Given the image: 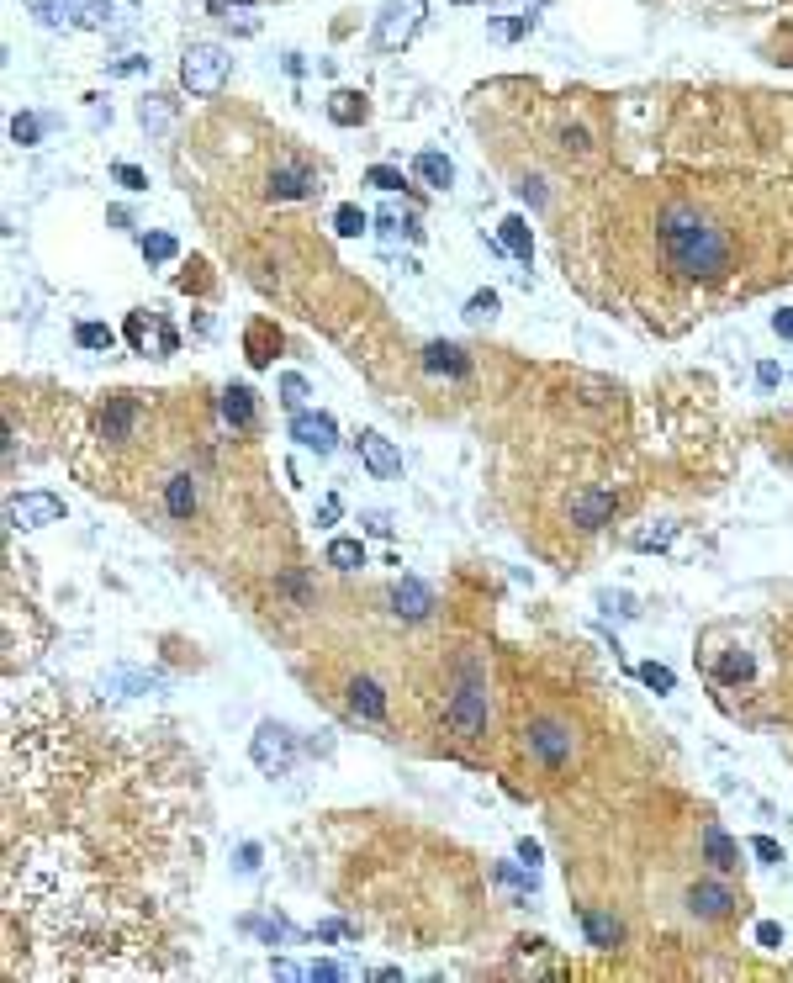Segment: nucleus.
<instances>
[{
  "label": "nucleus",
  "mask_w": 793,
  "mask_h": 983,
  "mask_svg": "<svg viewBox=\"0 0 793 983\" xmlns=\"http://www.w3.org/2000/svg\"><path fill=\"white\" fill-rule=\"evenodd\" d=\"M307 978H323V983H339V978H344V968H339V962H312V968H307Z\"/></svg>",
  "instance_id": "a19ab883"
},
{
  "label": "nucleus",
  "mask_w": 793,
  "mask_h": 983,
  "mask_svg": "<svg viewBox=\"0 0 793 983\" xmlns=\"http://www.w3.org/2000/svg\"><path fill=\"white\" fill-rule=\"evenodd\" d=\"M529 751L545 772H561L571 756H577V730L556 714H540V719H529Z\"/></svg>",
  "instance_id": "7ed1b4c3"
},
{
  "label": "nucleus",
  "mask_w": 793,
  "mask_h": 983,
  "mask_svg": "<svg viewBox=\"0 0 793 983\" xmlns=\"http://www.w3.org/2000/svg\"><path fill=\"white\" fill-rule=\"evenodd\" d=\"M75 339H80L85 349H112V344H117V333L106 328V323H80V328H75Z\"/></svg>",
  "instance_id": "473e14b6"
},
{
  "label": "nucleus",
  "mask_w": 793,
  "mask_h": 983,
  "mask_svg": "<svg viewBox=\"0 0 793 983\" xmlns=\"http://www.w3.org/2000/svg\"><path fill=\"white\" fill-rule=\"evenodd\" d=\"M423 370H429V376H450V381H460L471 365H466V355H460L455 344H429V349H423Z\"/></svg>",
  "instance_id": "5701e85b"
},
{
  "label": "nucleus",
  "mask_w": 793,
  "mask_h": 983,
  "mask_svg": "<svg viewBox=\"0 0 793 983\" xmlns=\"http://www.w3.org/2000/svg\"><path fill=\"white\" fill-rule=\"evenodd\" d=\"M455 6H471V0H455Z\"/></svg>",
  "instance_id": "13d9d810"
},
{
  "label": "nucleus",
  "mask_w": 793,
  "mask_h": 983,
  "mask_svg": "<svg viewBox=\"0 0 793 983\" xmlns=\"http://www.w3.org/2000/svg\"><path fill=\"white\" fill-rule=\"evenodd\" d=\"M344 703L355 709L360 719H371V725H381L386 719V693H381V682H371V677H355L344 688Z\"/></svg>",
  "instance_id": "f3484780"
},
{
  "label": "nucleus",
  "mask_w": 793,
  "mask_h": 983,
  "mask_svg": "<svg viewBox=\"0 0 793 983\" xmlns=\"http://www.w3.org/2000/svg\"><path fill=\"white\" fill-rule=\"evenodd\" d=\"M513 259H524L529 265V254H534V244H529V222L524 217H503V238H497Z\"/></svg>",
  "instance_id": "bb28decb"
},
{
  "label": "nucleus",
  "mask_w": 793,
  "mask_h": 983,
  "mask_svg": "<svg viewBox=\"0 0 793 983\" xmlns=\"http://www.w3.org/2000/svg\"><path fill=\"white\" fill-rule=\"evenodd\" d=\"M756 941H762V947H778V941H783V931H778L772 920H762V925H756Z\"/></svg>",
  "instance_id": "a18cd8bd"
},
{
  "label": "nucleus",
  "mask_w": 793,
  "mask_h": 983,
  "mask_svg": "<svg viewBox=\"0 0 793 983\" xmlns=\"http://www.w3.org/2000/svg\"><path fill=\"white\" fill-rule=\"evenodd\" d=\"M149 69V59H117V64H106V74H143Z\"/></svg>",
  "instance_id": "c03bdc74"
},
{
  "label": "nucleus",
  "mask_w": 793,
  "mask_h": 983,
  "mask_svg": "<svg viewBox=\"0 0 793 983\" xmlns=\"http://www.w3.org/2000/svg\"><path fill=\"white\" fill-rule=\"evenodd\" d=\"M254 767L270 772V777H286L291 762H297V735H291L286 725H275V719H265L260 730H254Z\"/></svg>",
  "instance_id": "39448f33"
},
{
  "label": "nucleus",
  "mask_w": 793,
  "mask_h": 983,
  "mask_svg": "<svg viewBox=\"0 0 793 983\" xmlns=\"http://www.w3.org/2000/svg\"><path fill=\"white\" fill-rule=\"evenodd\" d=\"M688 910L698 915V920H725L730 910H735V894L725 883H714V878H698L693 888H688Z\"/></svg>",
  "instance_id": "ddd939ff"
},
{
  "label": "nucleus",
  "mask_w": 793,
  "mask_h": 983,
  "mask_svg": "<svg viewBox=\"0 0 793 983\" xmlns=\"http://www.w3.org/2000/svg\"><path fill=\"white\" fill-rule=\"evenodd\" d=\"M223 418L233 429H254V423H260V402H254L249 386H228L223 392Z\"/></svg>",
  "instance_id": "aec40b11"
},
{
  "label": "nucleus",
  "mask_w": 793,
  "mask_h": 983,
  "mask_svg": "<svg viewBox=\"0 0 793 983\" xmlns=\"http://www.w3.org/2000/svg\"><path fill=\"white\" fill-rule=\"evenodd\" d=\"M751 851H756L762 862H783V846L772 841V836H756V841H751Z\"/></svg>",
  "instance_id": "ea45409f"
},
{
  "label": "nucleus",
  "mask_w": 793,
  "mask_h": 983,
  "mask_svg": "<svg viewBox=\"0 0 793 983\" xmlns=\"http://www.w3.org/2000/svg\"><path fill=\"white\" fill-rule=\"evenodd\" d=\"M614 508H619L614 492H577V497H571V524H577V529H603V524H614Z\"/></svg>",
  "instance_id": "4468645a"
},
{
  "label": "nucleus",
  "mask_w": 793,
  "mask_h": 983,
  "mask_svg": "<svg viewBox=\"0 0 793 983\" xmlns=\"http://www.w3.org/2000/svg\"><path fill=\"white\" fill-rule=\"evenodd\" d=\"M149 339H154V355H175V328L159 318V312H127V344L138 355H149Z\"/></svg>",
  "instance_id": "1a4fd4ad"
},
{
  "label": "nucleus",
  "mask_w": 793,
  "mask_h": 983,
  "mask_svg": "<svg viewBox=\"0 0 793 983\" xmlns=\"http://www.w3.org/2000/svg\"><path fill=\"white\" fill-rule=\"evenodd\" d=\"M196 476L191 471H180V476H170L164 481V508H170V518H191L196 513Z\"/></svg>",
  "instance_id": "412c9836"
},
{
  "label": "nucleus",
  "mask_w": 793,
  "mask_h": 983,
  "mask_svg": "<svg viewBox=\"0 0 793 983\" xmlns=\"http://www.w3.org/2000/svg\"><path fill=\"white\" fill-rule=\"evenodd\" d=\"M365 228H371V217H365L355 201H344V207L334 212V233H339V238H360Z\"/></svg>",
  "instance_id": "c756f323"
},
{
  "label": "nucleus",
  "mask_w": 793,
  "mask_h": 983,
  "mask_svg": "<svg viewBox=\"0 0 793 983\" xmlns=\"http://www.w3.org/2000/svg\"><path fill=\"white\" fill-rule=\"evenodd\" d=\"M386 603H392V614H397V619H429V614H434V592L423 587L418 577H402V582H392V592H386Z\"/></svg>",
  "instance_id": "f8f14e48"
},
{
  "label": "nucleus",
  "mask_w": 793,
  "mask_h": 983,
  "mask_svg": "<svg viewBox=\"0 0 793 983\" xmlns=\"http://www.w3.org/2000/svg\"><path fill=\"white\" fill-rule=\"evenodd\" d=\"M365 529H371V534H381V540L392 534V524H386V513H371V518H365Z\"/></svg>",
  "instance_id": "864d4df0"
},
{
  "label": "nucleus",
  "mask_w": 793,
  "mask_h": 983,
  "mask_svg": "<svg viewBox=\"0 0 793 983\" xmlns=\"http://www.w3.org/2000/svg\"><path fill=\"white\" fill-rule=\"evenodd\" d=\"M640 682H645V688H656V693H672V672H667V666H656V661L640 666Z\"/></svg>",
  "instance_id": "58836bf2"
},
{
  "label": "nucleus",
  "mask_w": 793,
  "mask_h": 983,
  "mask_svg": "<svg viewBox=\"0 0 793 983\" xmlns=\"http://www.w3.org/2000/svg\"><path fill=\"white\" fill-rule=\"evenodd\" d=\"M445 719H450V730H455L460 740H482V735H487V693L476 688V682L455 688V698L445 703Z\"/></svg>",
  "instance_id": "423d86ee"
},
{
  "label": "nucleus",
  "mask_w": 793,
  "mask_h": 983,
  "mask_svg": "<svg viewBox=\"0 0 793 983\" xmlns=\"http://www.w3.org/2000/svg\"><path fill=\"white\" fill-rule=\"evenodd\" d=\"M328 566L360 571V566H365V545H360V540H328Z\"/></svg>",
  "instance_id": "cd10ccee"
},
{
  "label": "nucleus",
  "mask_w": 793,
  "mask_h": 983,
  "mask_svg": "<svg viewBox=\"0 0 793 983\" xmlns=\"http://www.w3.org/2000/svg\"><path fill=\"white\" fill-rule=\"evenodd\" d=\"M413 175L429 185V191H450V185H455V164L439 154V148H423V154L413 159Z\"/></svg>",
  "instance_id": "6ab92c4d"
},
{
  "label": "nucleus",
  "mask_w": 793,
  "mask_h": 983,
  "mask_svg": "<svg viewBox=\"0 0 793 983\" xmlns=\"http://www.w3.org/2000/svg\"><path fill=\"white\" fill-rule=\"evenodd\" d=\"M275 349H281V328H275L270 318H254V323L244 328V355H249V365L265 370Z\"/></svg>",
  "instance_id": "a211bd4d"
},
{
  "label": "nucleus",
  "mask_w": 793,
  "mask_h": 983,
  "mask_svg": "<svg viewBox=\"0 0 793 983\" xmlns=\"http://www.w3.org/2000/svg\"><path fill=\"white\" fill-rule=\"evenodd\" d=\"M355 444H360V460H365V471H371V476H381V481H386V476H397V471H402V450H397V444L386 439V434L365 429Z\"/></svg>",
  "instance_id": "9b49d317"
},
{
  "label": "nucleus",
  "mask_w": 793,
  "mask_h": 983,
  "mask_svg": "<svg viewBox=\"0 0 793 983\" xmlns=\"http://www.w3.org/2000/svg\"><path fill=\"white\" fill-rule=\"evenodd\" d=\"M6 518H11V529H48L64 518V503L53 492H22V497H11Z\"/></svg>",
  "instance_id": "6e6552de"
},
{
  "label": "nucleus",
  "mask_w": 793,
  "mask_h": 983,
  "mask_svg": "<svg viewBox=\"0 0 793 983\" xmlns=\"http://www.w3.org/2000/svg\"><path fill=\"white\" fill-rule=\"evenodd\" d=\"M328 117H334L339 127H360L365 117H371V106H365L360 90H334V96H328Z\"/></svg>",
  "instance_id": "b1692460"
},
{
  "label": "nucleus",
  "mask_w": 793,
  "mask_h": 983,
  "mask_svg": "<svg viewBox=\"0 0 793 983\" xmlns=\"http://www.w3.org/2000/svg\"><path fill=\"white\" fill-rule=\"evenodd\" d=\"M180 254V244L170 233H143V259H154V265H170V259Z\"/></svg>",
  "instance_id": "7c9ffc66"
},
{
  "label": "nucleus",
  "mask_w": 793,
  "mask_h": 983,
  "mask_svg": "<svg viewBox=\"0 0 793 983\" xmlns=\"http://www.w3.org/2000/svg\"><path fill=\"white\" fill-rule=\"evenodd\" d=\"M11 138L22 143V148H32L43 138V117H32V111H22V117H11Z\"/></svg>",
  "instance_id": "2f4dec72"
},
{
  "label": "nucleus",
  "mask_w": 793,
  "mask_h": 983,
  "mask_svg": "<svg viewBox=\"0 0 793 983\" xmlns=\"http://www.w3.org/2000/svg\"><path fill=\"white\" fill-rule=\"evenodd\" d=\"M519 857L534 867V862H540V846H534V841H519Z\"/></svg>",
  "instance_id": "4d7b16f0"
},
{
  "label": "nucleus",
  "mask_w": 793,
  "mask_h": 983,
  "mask_svg": "<svg viewBox=\"0 0 793 983\" xmlns=\"http://www.w3.org/2000/svg\"><path fill=\"white\" fill-rule=\"evenodd\" d=\"M254 867H260V846H238V873H254Z\"/></svg>",
  "instance_id": "79ce46f5"
},
{
  "label": "nucleus",
  "mask_w": 793,
  "mask_h": 983,
  "mask_svg": "<svg viewBox=\"0 0 793 983\" xmlns=\"http://www.w3.org/2000/svg\"><path fill=\"white\" fill-rule=\"evenodd\" d=\"M492 312H497V291H476V296H471V302H466V318H471V323H482V318H492Z\"/></svg>",
  "instance_id": "4c0bfd02"
},
{
  "label": "nucleus",
  "mask_w": 793,
  "mask_h": 983,
  "mask_svg": "<svg viewBox=\"0 0 793 983\" xmlns=\"http://www.w3.org/2000/svg\"><path fill=\"white\" fill-rule=\"evenodd\" d=\"M291 439L302 444V450H318V455H334L339 450V429H334V418L328 413H291Z\"/></svg>",
  "instance_id": "9d476101"
},
{
  "label": "nucleus",
  "mask_w": 793,
  "mask_h": 983,
  "mask_svg": "<svg viewBox=\"0 0 793 983\" xmlns=\"http://www.w3.org/2000/svg\"><path fill=\"white\" fill-rule=\"evenodd\" d=\"M365 180H371L376 191H402V170H392V164H371Z\"/></svg>",
  "instance_id": "e433bc0d"
},
{
  "label": "nucleus",
  "mask_w": 793,
  "mask_h": 983,
  "mask_svg": "<svg viewBox=\"0 0 793 983\" xmlns=\"http://www.w3.org/2000/svg\"><path fill=\"white\" fill-rule=\"evenodd\" d=\"M704 857L714 862V873H735V867H741V846H735L719 825H704Z\"/></svg>",
  "instance_id": "4be33fe9"
},
{
  "label": "nucleus",
  "mask_w": 793,
  "mask_h": 983,
  "mask_svg": "<svg viewBox=\"0 0 793 983\" xmlns=\"http://www.w3.org/2000/svg\"><path fill=\"white\" fill-rule=\"evenodd\" d=\"M318 936H323V941H334V936H344V920H323V925H318Z\"/></svg>",
  "instance_id": "5fc2aeb1"
},
{
  "label": "nucleus",
  "mask_w": 793,
  "mask_h": 983,
  "mask_svg": "<svg viewBox=\"0 0 793 983\" xmlns=\"http://www.w3.org/2000/svg\"><path fill=\"white\" fill-rule=\"evenodd\" d=\"M497 878H503V883H513V888H524V894H529V888H534V878H524V873H513V867H497Z\"/></svg>",
  "instance_id": "09e8293b"
},
{
  "label": "nucleus",
  "mask_w": 793,
  "mask_h": 983,
  "mask_svg": "<svg viewBox=\"0 0 793 983\" xmlns=\"http://www.w3.org/2000/svg\"><path fill=\"white\" fill-rule=\"evenodd\" d=\"M270 973H275V978H307V968H297V962H275Z\"/></svg>",
  "instance_id": "603ef678"
},
{
  "label": "nucleus",
  "mask_w": 793,
  "mask_h": 983,
  "mask_svg": "<svg viewBox=\"0 0 793 983\" xmlns=\"http://www.w3.org/2000/svg\"><path fill=\"white\" fill-rule=\"evenodd\" d=\"M323 185H318V170H312L307 159H281L270 170V185H265V196L270 201H302V196H318Z\"/></svg>",
  "instance_id": "0eeeda50"
},
{
  "label": "nucleus",
  "mask_w": 793,
  "mask_h": 983,
  "mask_svg": "<svg viewBox=\"0 0 793 983\" xmlns=\"http://www.w3.org/2000/svg\"><path fill=\"white\" fill-rule=\"evenodd\" d=\"M307 397H312V392H307V381L297 376V370H291V376H281V402L291 407V413H302Z\"/></svg>",
  "instance_id": "72a5a7b5"
},
{
  "label": "nucleus",
  "mask_w": 793,
  "mask_h": 983,
  "mask_svg": "<svg viewBox=\"0 0 793 983\" xmlns=\"http://www.w3.org/2000/svg\"><path fill=\"white\" fill-rule=\"evenodd\" d=\"M772 333H778V339H793V307H788V312H778V318H772Z\"/></svg>",
  "instance_id": "8fccbe9b"
},
{
  "label": "nucleus",
  "mask_w": 793,
  "mask_h": 983,
  "mask_svg": "<svg viewBox=\"0 0 793 983\" xmlns=\"http://www.w3.org/2000/svg\"><path fill=\"white\" fill-rule=\"evenodd\" d=\"M228 80V48L223 43H191L186 59H180V85L191 96H217Z\"/></svg>",
  "instance_id": "f03ea898"
},
{
  "label": "nucleus",
  "mask_w": 793,
  "mask_h": 983,
  "mask_svg": "<svg viewBox=\"0 0 793 983\" xmlns=\"http://www.w3.org/2000/svg\"><path fill=\"white\" fill-rule=\"evenodd\" d=\"M133 423H138V402H133V397H106V407H101V418H96V429H101V439H112V444H122L127 434H133Z\"/></svg>",
  "instance_id": "2eb2a0df"
},
{
  "label": "nucleus",
  "mask_w": 793,
  "mask_h": 983,
  "mask_svg": "<svg viewBox=\"0 0 793 983\" xmlns=\"http://www.w3.org/2000/svg\"><path fill=\"white\" fill-rule=\"evenodd\" d=\"M138 27V0H101V32H133Z\"/></svg>",
  "instance_id": "a878e982"
},
{
  "label": "nucleus",
  "mask_w": 793,
  "mask_h": 983,
  "mask_svg": "<svg viewBox=\"0 0 793 983\" xmlns=\"http://www.w3.org/2000/svg\"><path fill=\"white\" fill-rule=\"evenodd\" d=\"M667 540H672V529H651V534H640L635 545H640V550H651V545H667Z\"/></svg>",
  "instance_id": "3c124183"
},
{
  "label": "nucleus",
  "mask_w": 793,
  "mask_h": 983,
  "mask_svg": "<svg viewBox=\"0 0 793 983\" xmlns=\"http://www.w3.org/2000/svg\"><path fill=\"white\" fill-rule=\"evenodd\" d=\"M719 677H725V682H746L751 677V656L746 651H730L725 661H719Z\"/></svg>",
  "instance_id": "f704fd0d"
},
{
  "label": "nucleus",
  "mask_w": 793,
  "mask_h": 983,
  "mask_svg": "<svg viewBox=\"0 0 793 983\" xmlns=\"http://www.w3.org/2000/svg\"><path fill=\"white\" fill-rule=\"evenodd\" d=\"M233 6H254V0H207V11H212V16H223V22H228V11H233Z\"/></svg>",
  "instance_id": "de8ad7c7"
},
{
  "label": "nucleus",
  "mask_w": 793,
  "mask_h": 983,
  "mask_svg": "<svg viewBox=\"0 0 793 983\" xmlns=\"http://www.w3.org/2000/svg\"><path fill=\"white\" fill-rule=\"evenodd\" d=\"M318 518H323V524H334V518H339V497H323V513Z\"/></svg>",
  "instance_id": "6e6d98bb"
},
{
  "label": "nucleus",
  "mask_w": 793,
  "mask_h": 983,
  "mask_svg": "<svg viewBox=\"0 0 793 983\" xmlns=\"http://www.w3.org/2000/svg\"><path fill=\"white\" fill-rule=\"evenodd\" d=\"M27 11L48 27H85L90 0H27Z\"/></svg>",
  "instance_id": "dca6fc26"
},
{
  "label": "nucleus",
  "mask_w": 793,
  "mask_h": 983,
  "mask_svg": "<svg viewBox=\"0 0 793 983\" xmlns=\"http://www.w3.org/2000/svg\"><path fill=\"white\" fill-rule=\"evenodd\" d=\"M492 32L497 37H524L529 32V16H519V22H492Z\"/></svg>",
  "instance_id": "37998d69"
},
{
  "label": "nucleus",
  "mask_w": 793,
  "mask_h": 983,
  "mask_svg": "<svg viewBox=\"0 0 793 983\" xmlns=\"http://www.w3.org/2000/svg\"><path fill=\"white\" fill-rule=\"evenodd\" d=\"M756 386H767V392L778 386V365H772V360H762V365H756Z\"/></svg>",
  "instance_id": "49530a36"
},
{
  "label": "nucleus",
  "mask_w": 793,
  "mask_h": 983,
  "mask_svg": "<svg viewBox=\"0 0 793 983\" xmlns=\"http://www.w3.org/2000/svg\"><path fill=\"white\" fill-rule=\"evenodd\" d=\"M582 931H587V941H593V947H614V941L624 936V925H619V915L582 910Z\"/></svg>",
  "instance_id": "393cba45"
},
{
  "label": "nucleus",
  "mask_w": 793,
  "mask_h": 983,
  "mask_svg": "<svg viewBox=\"0 0 793 983\" xmlns=\"http://www.w3.org/2000/svg\"><path fill=\"white\" fill-rule=\"evenodd\" d=\"M423 16H429V0H386L381 16H376V48L381 53L408 48L423 27Z\"/></svg>",
  "instance_id": "20e7f679"
},
{
  "label": "nucleus",
  "mask_w": 793,
  "mask_h": 983,
  "mask_svg": "<svg viewBox=\"0 0 793 983\" xmlns=\"http://www.w3.org/2000/svg\"><path fill=\"white\" fill-rule=\"evenodd\" d=\"M112 180L122 185V191H149V175H143L138 164H112Z\"/></svg>",
  "instance_id": "c9c22d12"
},
{
  "label": "nucleus",
  "mask_w": 793,
  "mask_h": 983,
  "mask_svg": "<svg viewBox=\"0 0 793 983\" xmlns=\"http://www.w3.org/2000/svg\"><path fill=\"white\" fill-rule=\"evenodd\" d=\"M138 117H143V127H149V133H170L175 111H170V101H164V96H149V101L138 106Z\"/></svg>",
  "instance_id": "c85d7f7f"
},
{
  "label": "nucleus",
  "mask_w": 793,
  "mask_h": 983,
  "mask_svg": "<svg viewBox=\"0 0 793 983\" xmlns=\"http://www.w3.org/2000/svg\"><path fill=\"white\" fill-rule=\"evenodd\" d=\"M656 233L661 244H667V259L677 275H688V281H714V275L730 270V238L714 228V222H704L693 207H682V201H672L667 212L656 217Z\"/></svg>",
  "instance_id": "f257e3e1"
}]
</instances>
